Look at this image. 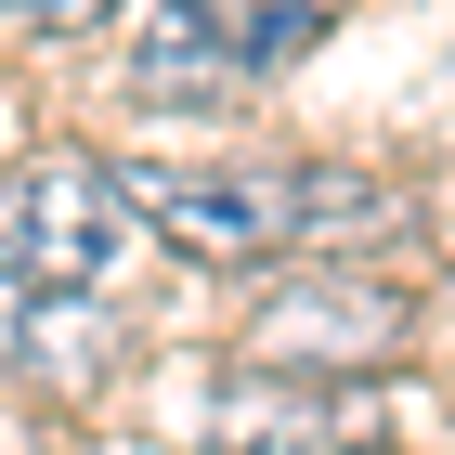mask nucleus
I'll use <instances>...</instances> for the list:
<instances>
[{
	"mask_svg": "<svg viewBox=\"0 0 455 455\" xmlns=\"http://www.w3.org/2000/svg\"><path fill=\"white\" fill-rule=\"evenodd\" d=\"M131 209L196 260H351L403 235V196L339 156H235V170H143Z\"/></svg>",
	"mask_w": 455,
	"mask_h": 455,
	"instance_id": "nucleus-1",
	"label": "nucleus"
},
{
	"mask_svg": "<svg viewBox=\"0 0 455 455\" xmlns=\"http://www.w3.org/2000/svg\"><path fill=\"white\" fill-rule=\"evenodd\" d=\"M131 235H143L131 182L105 156H78V143L0 170V286L13 299H105L131 274Z\"/></svg>",
	"mask_w": 455,
	"mask_h": 455,
	"instance_id": "nucleus-2",
	"label": "nucleus"
},
{
	"mask_svg": "<svg viewBox=\"0 0 455 455\" xmlns=\"http://www.w3.org/2000/svg\"><path fill=\"white\" fill-rule=\"evenodd\" d=\"M403 325H417V299L390 274H286L274 299L247 313L235 351L247 364H325V378H339V364H390Z\"/></svg>",
	"mask_w": 455,
	"mask_h": 455,
	"instance_id": "nucleus-3",
	"label": "nucleus"
},
{
	"mask_svg": "<svg viewBox=\"0 0 455 455\" xmlns=\"http://www.w3.org/2000/svg\"><path fill=\"white\" fill-rule=\"evenodd\" d=\"M117 92H131V105H221V92H247V78L196 39V13H182V0H143L131 39H117Z\"/></svg>",
	"mask_w": 455,
	"mask_h": 455,
	"instance_id": "nucleus-4",
	"label": "nucleus"
},
{
	"mask_svg": "<svg viewBox=\"0 0 455 455\" xmlns=\"http://www.w3.org/2000/svg\"><path fill=\"white\" fill-rule=\"evenodd\" d=\"M182 13H196V39H209L235 78H286L325 27H339V0H182Z\"/></svg>",
	"mask_w": 455,
	"mask_h": 455,
	"instance_id": "nucleus-5",
	"label": "nucleus"
},
{
	"mask_svg": "<svg viewBox=\"0 0 455 455\" xmlns=\"http://www.w3.org/2000/svg\"><path fill=\"white\" fill-rule=\"evenodd\" d=\"M117 0H0V27L13 39H78V27H105Z\"/></svg>",
	"mask_w": 455,
	"mask_h": 455,
	"instance_id": "nucleus-6",
	"label": "nucleus"
},
{
	"mask_svg": "<svg viewBox=\"0 0 455 455\" xmlns=\"http://www.w3.org/2000/svg\"><path fill=\"white\" fill-rule=\"evenodd\" d=\"M0 455H52V429H39V417H0Z\"/></svg>",
	"mask_w": 455,
	"mask_h": 455,
	"instance_id": "nucleus-7",
	"label": "nucleus"
}]
</instances>
